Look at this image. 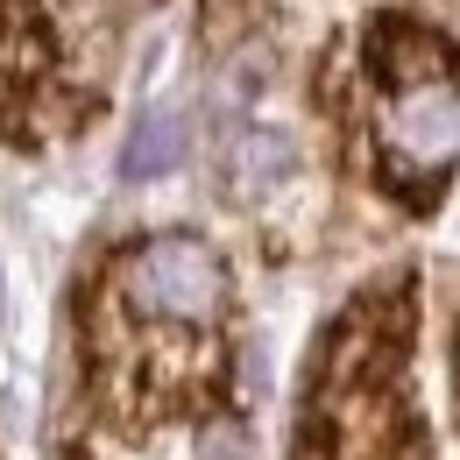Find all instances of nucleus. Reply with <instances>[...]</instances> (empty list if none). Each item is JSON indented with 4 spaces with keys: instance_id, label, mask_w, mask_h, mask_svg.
Returning a JSON list of instances; mask_svg holds the SVG:
<instances>
[{
    "instance_id": "1",
    "label": "nucleus",
    "mask_w": 460,
    "mask_h": 460,
    "mask_svg": "<svg viewBox=\"0 0 460 460\" xmlns=\"http://www.w3.org/2000/svg\"><path fill=\"white\" fill-rule=\"evenodd\" d=\"M383 149L403 184H432L460 156V85L432 36H383Z\"/></svg>"
},
{
    "instance_id": "2",
    "label": "nucleus",
    "mask_w": 460,
    "mask_h": 460,
    "mask_svg": "<svg viewBox=\"0 0 460 460\" xmlns=\"http://www.w3.org/2000/svg\"><path fill=\"white\" fill-rule=\"evenodd\" d=\"M220 262H213V248L206 241H191V234H164V241H149L142 255H135V297L149 305V312H164V319H184V326H206L213 312H220Z\"/></svg>"
},
{
    "instance_id": "3",
    "label": "nucleus",
    "mask_w": 460,
    "mask_h": 460,
    "mask_svg": "<svg viewBox=\"0 0 460 460\" xmlns=\"http://www.w3.org/2000/svg\"><path fill=\"white\" fill-rule=\"evenodd\" d=\"M290 171H297V142H290L284 128H241V135H234L227 177H234V191H241V199L277 191Z\"/></svg>"
},
{
    "instance_id": "4",
    "label": "nucleus",
    "mask_w": 460,
    "mask_h": 460,
    "mask_svg": "<svg viewBox=\"0 0 460 460\" xmlns=\"http://www.w3.org/2000/svg\"><path fill=\"white\" fill-rule=\"evenodd\" d=\"M177 156H184V120L171 107H149L135 120L128 149H120V177H164V171H177Z\"/></svg>"
}]
</instances>
